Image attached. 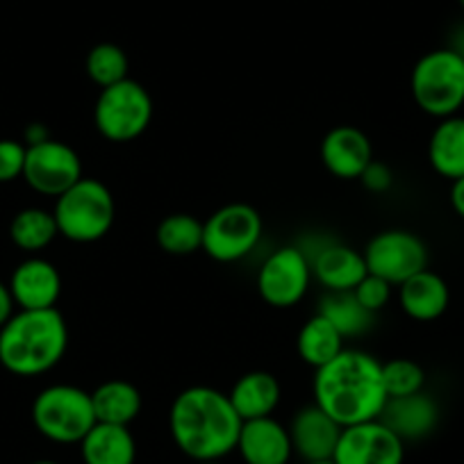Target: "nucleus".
<instances>
[{"label":"nucleus","mask_w":464,"mask_h":464,"mask_svg":"<svg viewBox=\"0 0 464 464\" xmlns=\"http://www.w3.org/2000/svg\"><path fill=\"white\" fill-rule=\"evenodd\" d=\"M314 405L342 428L373 421L387 403L382 362L367 351L343 348L334 360L314 369Z\"/></svg>","instance_id":"1"},{"label":"nucleus","mask_w":464,"mask_h":464,"mask_svg":"<svg viewBox=\"0 0 464 464\" xmlns=\"http://www.w3.org/2000/svg\"><path fill=\"white\" fill-rule=\"evenodd\" d=\"M242 417L227 394L208 385L182 390L169 410L171 440L194 462L223 459L237 449Z\"/></svg>","instance_id":"2"},{"label":"nucleus","mask_w":464,"mask_h":464,"mask_svg":"<svg viewBox=\"0 0 464 464\" xmlns=\"http://www.w3.org/2000/svg\"><path fill=\"white\" fill-rule=\"evenodd\" d=\"M69 348V325L57 307L16 310L0 328V367L12 376H44L62 362Z\"/></svg>","instance_id":"3"},{"label":"nucleus","mask_w":464,"mask_h":464,"mask_svg":"<svg viewBox=\"0 0 464 464\" xmlns=\"http://www.w3.org/2000/svg\"><path fill=\"white\" fill-rule=\"evenodd\" d=\"M53 217L60 237L73 244L101 242L114 226V196L105 182L82 176L71 189L57 196Z\"/></svg>","instance_id":"4"},{"label":"nucleus","mask_w":464,"mask_h":464,"mask_svg":"<svg viewBox=\"0 0 464 464\" xmlns=\"http://www.w3.org/2000/svg\"><path fill=\"white\" fill-rule=\"evenodd\" d=\"M410 92L419 110L432 119L455 116L464 105V57L453 48H435L419 57Z\"/></svg>","instance_id":"5"},{"label":"nucleus","mask_w":464,"mask_h":464,"mask_svg":"<svg viewBox=\"0 0 464 464\" xmlns=\"http://www.w3.org/2000/svg\"><path fill=\"white\" fill-rule=\"evenodd\" d=\"M33 423L42 437L55 444H80L96 426L92 392L78 385H48L34 396Z\"/></svg>","instance_id":"6"},{"label":"nucleus","mask_w":464,"mask_h":464,"mask_svg":"<svg viewBox=\"0 0 464 464\" xmlns=\"http://www.w3.org/2000/svg\"><path fill=\"white\" fill-rule=\"evenodd\" d=\"M153 121V98L137 80L126 78L101 89L93 105V126L102 140L128 144L149 130Z\"/></svg>","instance_id":"7"},{"label":"nucleus","mask_w":464,"mask_h":464,"mask_svg":"<svg viewBox=\"0 0 464 464\" xmlns=\"http://www.w3.org/2000/svg\"><path fill=\"white\" fill-rule=\"evenodd\" d=\"M265 232L262 214L248 203H227L203 221V253L221 265L244 260Z\"/></svg>","instance_id":"8"},{"label":"nucleus","mask_w":464,"mask_h":464,"mask_svg":"<svg viewBox=\"0 0 464 464\" xmlns=\"http://www.w3.org/2000/svg\"><path fill=\"white\" fill-rule=\"evenodd\" d=\"M362 256L369 274L387 280L394 287L403 285L419 271L428 269V260H430L426 242L417 232L403 230V227L378 232L376 237L369 239Z\"/></svg>","instance_id":"9"},{"label":"nucleus","mask_w":464,"mask_h":464,"mask_svg":"<svg viewBox=\"0 0 464 464\" xmlns=\"http://www.w3.org/2000/svg\"><path fill=\"white\" fill-rule=\"evenodd\" d=\"M312 265L296 244L280 246L257 269V294L266 305L289 310L305 298L312 285Z\"/></svg>","instance_id":"10"},{"label":"nucleus","mask_w":464,"mask_h":464,"mask_svg":"<svg viewBox=\"0 0 464 464\" xmlns=\"http://www.w3.org/2000/svg\"><path fill=\"white\" fill-rule=\"evenodd\" d=\"M82 176V160L75 153V149H71L64 141H57L51 137L44 144L28 146L24 180L37 194L57 198L66 189H71Z\"/></svg>","instance_id":"11"},{"label":"nucleus","mask_w":464,"mask_h":464,"mask_svg":"<svg viewBox=\"0 0 464 464\" xmlns=\"http://www.w3.org/2000/svg\"><path fill=\"white\" fill-rule=\"evenodd\" d=\"M334 464H403L405 441L381 419L342 428Z\"/></svg>","instance_id":"12"},{"label":"nucleus","mask_w":464,"mask_h":464,"mask_svg":"<svg viewBox=\"0 0 464 464\" xmlns=\"http://www.w3.org/2000/svg\"><path fill=\"white\" fill-rule=\"evenodd\" d=\"M7 285L19 310H48L62 296V276L46 257L30 256L12 271Z\"/></svg>","instance_id":"13"},{"label":"nucleus","mask_w":464,"mask_h":464,"mask_svg":"<svg viewBox=\"0 0 464 464\" xmlns=\"http://www.w3.org/2000/svg\"><path fill=\"white\" fill-rule=\"evenodd\" d=\"M372 160V141L355 126L333 128L321 141V162L339 180H360Z\"/></svg>","instance_id":"14"},{"label":"nucleus","mask_w":464,"mask_h":464,"mask_svg":"<svg viewBox=\"0 0 464 464\" xmlns=\"http://www.w3.org/2000/svg\"><path fill=\"white\" fill-rule=\"evenodd\" d=\"M287 430L292 437L294 453L301 455L305 462L333 459L342 435V426L314 403L298 410Z\"/></svg>","instance_id":"15"},{"label":"nucleus","mask_w":464,"mask_h":464,"mask_svg":"<svg viewBox=\"0 0 464 464\" xmlns=\"http://www.w3.org/2000/svg\"><path fill=\"white\" fill-rule=\"evenodd\" d=\"M235 450L246 464H289L294 455L289 430L274 417L244 421Z\"/></svg>","instance_id":"16"},{"label":"nucleus","mask_w":464,"mask_h":464,"mask_svg":"<svg viewBox=\"0 0 464 464\" xmlns=\"http://www.w3.org/2000/svg\"><path fill=\"white\" fill-rule=\"evenodd\" d=\"M382 423L403 441L426 440L440 423V405L426 392L387 399L381 412Z\"/></svg>","instance_id":"17"},{"label":"nucleus","mask_w":464,"mask_h":464,"mask_svg":"<svg viewBox=\"0 0 464 464\" xmlns=\"http://www.w3.org/2000/svg\"><path fill=\"white\" fill-rule=\"evenodd\" d=\"M310 265L312 278L325 287V292H353L360 280L369 274L362 253L337 239L316 253Z\"/></svg>","instance_id":"18"},{"label":"nucleus","mask_w":464,"mask_h":464,"mask_svg":"<svg viewBox=\"0 0 464 464\" xmlns=\"http://www.w3.org/2000/svg\"><path fill=\"white\" fill-rule=\"evenodd\" d=\"M399 303L410 319L428 324L449 310L450 289L440 274L423 269L399 285Z\"/></svg>","instance_id":"19"},{"label":"nucleus","mask_w":464,"mask_h":464,"mask_svg":"<svg viewBox=\"0 0 464 464\" xmlns=\"http://www.w3.org/2000/svg\"><path fill=\"white\" fill-rule=\"evenodd\" d=\"M280 396H283V390H280L278 378L269 372L244 373L227 392V399L232 408L237 410L242 421L271 417L278 408Z\"/></svg>","instance_id":"20"},{"label":"nucleus","mask_w":464,"mask_h":464,"mask_svg":"<svg viewBox=\"0 0 464 464\" xmlns=\"http://www.w3.org/2000/svg\"><path fill=\"white\" fill-rule=\"evenodd\" d=\"M84 464H135L137 441L128 426L96 423L80 441Z\"/></svg>","instance_id":"21"},{"label":"nucleus","mask_w":464,"mask_h":464,"mask_svg":"<svg viewBox=\"0 0 464 464\" xmlns=\"http://www.w3.org/2000/svg\"><path fill=\"white\" fill-rule=\"evenodd\" d=\"M428 162L446 180L464 178V116L440 119L428 141Z\"/></svg>","instance_id":"22"},{"label":"nucleus","mask_w":464,"mask_h":464,"mask_svg":"<svg viewBox=\"0 0 464 464\" xmlns=\"http://www.w3.org/2000/svg\"><path fill=\"white\" fill-rule=\"evenodd\" d=\"M92 403L98 423H116V426H130L144 408L140 387L123 378L101 382L92 392Z\"/></svg>","instance_id":"23"},{"label":"nucleus","mask_w":464,"mask_h":464,"mask_svg":"<svg viewBox=\"0 0 464 464\" xmlns=\"http://www.w3.org/2000/svg\"><path fill=\"white\" fill-rule=\"evenodd\" d=\"M343 342H346V339L339 334V330L334 328L325 316H321L319 312H316V314L310 316V319L305 321V325L298 330V358L305 364H310L312 369H319L342 353L343 348H346Z\"/></svg>","instance_id":"24"},{"label":"nucleus","mask_w":464,"mask_h":464,"mask_svg":"<svg viewBox=\"0 0 464 464\" xmlns=\"http://www.w3.org/2000/svg\"><path fill=\"white\" fill-rule=\"evenodd\" d=\"M316 312L325 316L343 339L362 337L373 328V321H376V314H372L355 298L353 292H325Z\"/></svg>","instance_id":"25"},{"label":"nucleus","mask_w":464,"mask_h":464,"mask_svg":"<svg viewBox=\"0 0 464 464\" xmlns=\"http://www.w3.org/2000/svg\"><path fill=\"white\" fill-rule=\"evenodd\" d=\"M60 237L53 209L25 208L14 214L10 223V239L25 253H42Z\"/></svg>","instance_id":"26"},{"label":"nucleus","mask_w":464,"mask_h":464,"mask_svg":"<svg viewBox=\"0 0 464 464\" xmlns=\"http://www.w3.org/2000/svg\"><path fill=\"white\" fill-rule=\"evenodd\" d=\"M155 239H158V246L169 256H194L196 251H203V221L187 212L169 214L160 221Z\"/></svg>","instance_id":"27"},{"label":"nucleus","mask_w":464,"mask_h":464,"mask_svg":"<svg viewBox=\"0 0 464 464\" xmlns=\"http://www.w3.org/2000/svg\"><path fill=\"white\" fill-rule=\"evenodd\" d=\"M84 71H87L89 80H92L93 84L105 89L128 78L130 62H128L126 51H123L121 46L102 42V44H96V46L87 53Z\"/></svg>","instance_id":"28"},{"label":"nucleus","mask_w":464,"mask_h":464,"mask_svg":"<svg viewBox=\"0 0 464 464\" xmlns=\"http://www.w3.org/2000/svg\"><path fill=\"white\" fill-rule=\"evenodd\" d=\"M423 385H426V372L414 360L396 358L382 362V387H385L387 399L417 394L423 390Z\"/></svg>","instance_id":"29"},{"label":"nucleus","mask_w":464,"mask_h":464,"mask_svg":"<svg viewBox=\"0 0 464 464\" xmlns=\"http://www.w3.org/2000/svg\"><path fill=\"white\" fill-rule=\"evenodd\" d=\"M392 292H394V285H390L387 280L378 278V276L367 274L360 280L358 287L353 289L355 298L367 307L372 314H378L381 310H385L392 301Z\"/></svg>","instance_id":"30"},{"label":"nucleus","mask_w":464,"mask_h":464,"mask_svg":"<svg viewBox=\"0 0 464 464\" xmlns=\"http://www.w3.org/2000/svg\"><path fill=\"white\" fill-rule=\"evenodd\" d=\"M28 146L16 140H0V185L24 178Z\"/></svg>","instance_id":"31"},{"label":"nucleus","mask_w":464,"mask_h":464,"mask_svg":"<svg viewBox=\"0 0 464 464\" xmlns=\"http://www.w3.org/2000/svg\"><path fill=\"white\" fill-rule=\"evenodd\" d=\"M360 182H362L364 189L372 191V194H385V191H390L392 185H394V171H392L385 162L373 158L372 162H369V167L362 171V176H360Z\"/></svg>","instance_id":"32"},{"label":"nucleus","mask_w":464,"mask_h":464,"mask_svg":"<svg viewBox=\"0 0 464 464\" xmlns=\"http://www.w3.org/2000/svg\"><path fill=\"white\" fill-rule=\"evenodd\" d=\"M16 312V303L12 298L10 285L0 280V328L12 319V314Z\"/></svg>","instance_id":"33"},{"label":"nucleus","mask_w":464,"mask_h":464,"mask_svg":"<svg viewBox=\"0 0 464 464\" xmlns=\"http://www.w3.org/2000/svg\"><path fill=\"white\" fill-rule=\"evenodd\" d=\"M51 140V130H48L44 123H30L24 130V144L25 146H37L44 144V141Z\"/></svg>","instance_id":"34"},{"label":"nucleus","mask_w":464,"mask_h":464,"mask_svg":"<svg viewBox=\"0 0 464 464\" xmlns=\"http://www.w3.org/2000/svg\"><path fill=\"white\" fill-rule=\"evenodd\" d=\"M450 208L459 218H464V178L450 182Z\"/></svg>","instance_id":"35"},{"label":"nucleus","mask_w":464,"mask_h":464,"mask_svg":"<svg viewBox=\"0 0 464 464\" xmlns=\"http://www.w3.org/2000/svg\"><path fill=\"white\" fill-rule=\"evenodd\" d=\"M305 464H334V459H319V462H305Z\"/></svg>","instance_id":"36"},{"label":"nucleus","mask_w":464,"mask_h":464,"mask_svg":"<svg viewBox=\"0 0 464 464\" xmlns=\"http://www.w3.org/2000/svg\"><path fill=\"white\" fill-rule=\"evenodd\" d=\"M33 464H57V462H53V459H37V462Z\"/></svg>","instance_id":"37"},{"label":"nucleus","mask_w":464,"mask_h":464,"mask_svg":"<svg viewBox=\"0 0 464 464\" xmlns=\"http://www.w3.org/2000/svg\"><path fill=\"white\" fill-rule=\"evenodd\" d=\"M196 464H223L221 459H209V462H196Z\"/></svg>","instance_id":"38"},{"label":"nucleus","mask_w":464,"mask_h":464,"mask_svg":"<svg viewBox=\"0 0 464 464\" xmlns=\"http://www.w3.org/2000/svg\"><path fill=\"white\" fill-rule=\"evenodd\" d=\"M459 5H462V10H464V0H459Z\"/></svg>","instance_id":"39"}]
</instances>
